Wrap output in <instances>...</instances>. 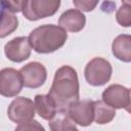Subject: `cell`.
<instances>
[{
	"label": "cell",
	"instance_id": "1",
	"mask_svg": "<svg viewBox=\"0 0 131 131\" xmlns=\"http://www.w3.org/2000/svg\"><path fill=\"white\" fill-rule=\"evenodd\" d=\"M79 90L77 71L71 66H61L54 74L48 95L54 101L57 110H67L70 104L79 99Z\"/></svg>",
	"mask_w": 131,
	"mask_h": 131
},
{
	"label": "cell",
	"instance_id": "2",
	"mask_svg": "<svg viewBox=\"0 0 131 131\" xmlns=\"http://www.w3.org/2000/svg\"><path fill=\"white\" fill-rule=\"evenodd\" d=\"M28 39L37 53L48 54L58 50L66 44L68 33L56 25H42L34 29Z\"/></svg>",
	"mask_w": 131,
	"mask_h": 131
},
{
	"label": "cell",
	"instance_id": "3",
	"mask_svg": "<svg viewBox=\"0 0 131 131\" xmlns=\"http://www.w3.org/2000/svg\"><path fill=\"white\" fill-rule=\"evenodd\" d=\"M113 68L108 60L102 57H94L89 60L84 70V76L91 86H103L112 78Z\"/></svg>",
	"mask_w": 131,
	"mask_h": 131
},
{
	"label": "cell",
	"instance_id": "4",
	"mask_svg": "<svg viewBox=\"0 0 131 131\" xmlns=\"http://www.w3.org/2000/svg\"><path fill=\"white\" fill-rule=\"evenodd\" d=\"M60 3L61 0H27L21 12L27 19L36 21L54 15Z\"/></svg>",
	"mask_w": 131,
	"mask_h": 131
},
{
	"label": "cell",
	"instance_id": "5",
	"mask_svg": "<svg viewBox=\"0 0 131 131\" xmlns=\"http://www.w3.org/2000/svg\"><path fill=\"white\" fill-rule=\"evenodd\" d=\"M7 116L15 124L28 122L35 117V106L32 99L24 96H16L8 105Z\"/></svg>",
	"mask_w": 131,
	"mask_h": 131
},
{
	"label": "cell",
	"instance_id": "6",
	"mask_svg": "<svg viewBox=\"0 0 131 131\" xmlns=\"http://www.w3.org/2000/svg\"><path fill=\"white\" fill-rule=\"evenodd\" d=\"M24 87L19 71L13 68L0 70V95L4 97H15Z\"/></svg>",
	"mask_w": 131,
	"mask_h": 131
},
{
	"label": "cell",
	"instance_id": "7",
	"mask_svg": "<svg viewBox=\"0 0 131 131\" xmlns=\"http://www.w3.org/2000/svg\"><path fill=\"white\" fill-rule=\"evenodd\" d=\"M101 98L103 102L115 110L125 108L127 112H130V89L123 85H110L103 90Z\"/></svg>",
	"mask_w": 131,
	"mask_h": 131
},
{
	"label": "cell",
	"instance_id": "8",
	"mask_svg": "<svg viewBox=\"0 0 131 131\" xmlns=\"http://www.w3.org/2000/svg\"><path fill=\"white\" fill-rule=\"evenodd\" d=\"M69 116L76 125L87 127L94 119V101L90 99L76 100L67 108Z\"/></svg>",
	"mask_w": 131,
	"mask_h": 131
},
{
	"label": "cell",
	"instance_id": "9",
	"mask_svg": "<svg viewBox=\"0 0 131 131\" xmlns=\"http://www.w3.org/2000/svg\"><path fill=\"white\" fill-rule=\"evenodd\" d=\"M23 84L27 88H39L41 87L47 79L46 68L38 61H31L19 70Z\"/></svg>",
	"mask_w": 131,
	"mask_h": 131
},
{
	"label": "cell",
	"instance_id": "10",
	"mask_svg": "<svg viewBox=\"0 0 131 131\" xmlns=\"http://www.w3.org/2000/svg\"><path fill=\"white\" fill-rule=\"evenodd\" d=\"M32 51V46L28 37H15L8 41L4 46L5 56L13 62H23L27 60Z\"/></svg>",
	"mask_w": 131,
	"mask_h": 131
},
{
	"label": "cell",
	"instance_id": "11",
	"mask_svg": "<svg viewBox=\"0 0 131 131\" xmlns=\"http://www.w3.org/2000/svg\"><path fill=\"white\" fill-rule=\"evenodd\" d=\"M58 25L67 32L78 33L86 25V16L79 9H68L58 18Z\"/></svg>",
	"mask_w": 131,
	"mask_h": 131
},
{
	"label": "cell",
	"instance_id": "12",
	"mask_svg": "<svg viewBox=\"0 0 131 131\" xmlns=\"http://www.w3.org/2000/svg\"><path fill=\"white\" fill-rule=\"evenodd\" d=\"M112 51L115 57L124 62L131 61V36L122 34L117 36L112 44Z\"/></svg>",
	"mask_w": 131,
	"mask_h": 131
},
{
	"label": "cell",
	"instance_id": "13",
	"mask_svg": "<svg viewBox=\"0 0 131 131\" xmlns=\"http://www.w3.org/2000/svg\"><path fill=\"white\" fill-rule=\"evenodd\" d=\"M34 106L39 117L46 121L50 120L57 111L54 101L48 94H37L34 98Z\"/></svg>",
	"mask_w": 131,
	"mask_h": 131
},
{
	"label": "cell",
	"instance_id": "14",
	"mask_svg": "<svg viewBox=\"0 0 131 131\" xmlns=\"http://www.w3.org/2000/svg\"><path fill=\"white\" fill-rule=\"evenodd\" d=\"M48 125L52 131H72L78 130L77 125L71 119L67 110H57L53 117L48 120Z\"/></svg>",
	"mask_w": 131,
	"mask_h": 131
},
{
	"label": "cell",
	"instance_id": "15",
	"mask_svg": "<svg viewBox=\"0 0 131 131\" xmlns=\"http://www.w3.org/2000/svg\"><path fill=\"white\" fill-rule=\"evenodd\" d=\"M18 27V18L17 16L5 9L0 8V39L7 37L12 34Z\"/></svg>",
	"mask_w": 131,
	"mask_h": 131
},
{
	"label": "cell",
	"instance_id": "16",
	"mask_svg": "<svg viewBox=\"0 0 131 131\" xmlns=\"http://www.w3.org/2000/svg\"><path fill=\"white\" fill-rule=\"evenodd\" d=\"M116 117V110L102 100L94 101V119L95 123L104 125L111 123Z\"/></svg>",
	"mask_w": 131,
	"mask_h": 131
},
{
	"label": "cell",
	"instance_id": "17",
	"mask_svg": "<svg viewBox=\"0 0 131 131\" xmlns=\"http://www.w3.org/2000/svg\"><path fill=\"white\" fill-rule=\"evenodd\" d=\"M117 23L125 28L131 26V6L130 4H122V6L116 12Z\"/></svg>",
	"mask_w": 131,
	"mask_h": 131
},
{
	"label": "cell",
	"instance_id": "18",
	"mask_svg": "<svg viewBox=\"0 0 131 131\" xmlns=\"http://www.w3.org/2000/svg\"><path fill=\"white\" fill-rule=\"evenodd\" d=\"M27 0H0V7L5 8L13 13L20 12Z\"/></svg>",
	"mask_w": 131,
	"mask_h": 131
},
{
	"label": "cell",
	"instance_id": "19",
	"mask_svg": "<svg viewBox=\"0 0 131 131\" xmlns=\"http://www.w3.org/2000/svg\"><path fill=\"white\" fill-rule=\"evenodd\" d=\"M99 0H73L74 6L84 12H90L97 6Z\"/></svg>",
	"mask_w": 131,
	"mask_h": 131
},
{
	"label": "cell",
	"instance_id": "20",
	"mask_svg": "<svg viewBox=\"0 0 131 131\" xmlns=\"http://www.w3.org/2000/svg\"><path fill=\"white\" fill-rule=\"evenodd\" d=\"M15 130H44V127L36 120L32 119L28 122L17 124L15 127Z\"/></svg>",
	"mask_w": 131,
	"mask_h": 131
},
{
	"label": "cell",
	"instance_id": "21",
	"mask_svg": "<svg viewBox=\"0 0 131 131\" xmlns=\"http://www.w3.org/2000/svg\"><path fill=\"white\" fill-rule=\"evenodd\" d=\"M123 4H130V0H121Z\"/></svg>",
	"mask_w": 131,
	"mask_h": 131
}]
</instances>
